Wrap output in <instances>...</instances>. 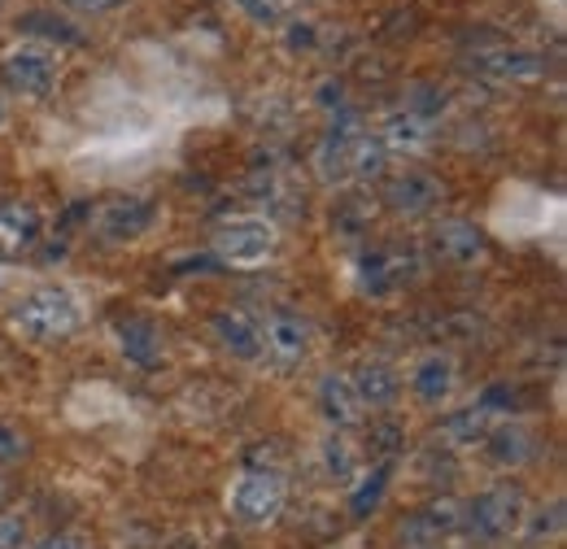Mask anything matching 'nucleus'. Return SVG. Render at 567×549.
<instances>
[{"instance_id":"obj_1","label":"nucleus","mask_w":567,"mask_h":549,"mask_svg":"<svg viewBox=\"0 0 567 549\" xmlns=\"http://www.w3.org/2000/svg\"><path fill=\"white\" fill-rule=\"evenodd\" d=\"M384 162H389V148L380 144V136L362 132L354 123H337L328 132V139L319 144V153H315V170L328 184L375 179V175H384Z\"/></svg>"},{"instance_id":"obj_2","label":"nucleus","mask_w":567,"mask_h":549,"mask_svg":"<svg viewBox=\"0 0 567 549\" xmlns=\"http://www.w3.org/2000/svg\"><path fill=\"white\" fill-rule=\"evenodd\" d=\"M13 323H18V332L31 336V341L58 344V341H71L74 332H79L83 310H79V301H74L66 288L40 283V288H31V292L13 305Z\"/></svg>"},{"instance_id":"obj_3","label":"nucleus","mask_w":567,"mask_h":549,"mask_svg":"<svg viewBox=\"0 0 567 549\" xmlns=\"http://www.w3.org/2000/svg\"><path fill=\"white\" fill-rule=\"evenodd\" d=\"M528 524V497L519 484H494L485 493H476L467 501V524L463 532H472L476 541H502L515 537Z\"/></svg>"},{"instance_id":"obj_4","label":"nucleus","mask_w":567,"mask_h":549,"mask_svg":"<svg viewBox=\"0 0 567 549\" xmlns=\"http://www.w3.org/2000/svg\"><path fill=\"white\" fill-rule=\"evenodd\" d=\"M463 70L485 79V83H502V87H528V83H542L550 74V62L533 49H519V44H476L472 53H463Z\"/></svg>"},{"instance_id":"obj_5","label":"nucleus","mask_w":567,"mask_h":549,"mask_svg":"<svg viewBox=\"0 0 567 549\" xmlns=\"http://www.w3.org/2000/svg\"><path fill=\"white\" fill-rule=\"evenodd\" d=\"M463 524H467V501L454 497V493H441L424 506H415L411 515H402L398 541L406 549H436L445 546L450 537H458Z\"/></svg>"},{"instance_id":"obj_6","label":"nucleus","mask_w":567,"mask_h":549,"mask_svg":"<svg viewBox=\"0 0 567 549\" xmlns=\"http://www.w3.org/2000/svg\"><path fill=\"white\" fill-rule=\"evenodd\" d=\"M284 501H288V480H284L276 467H249L236 488H231V515L245 524V528H267L284 515Z\"/></svg>"},{"instance_id":"obj_7","label":"nucleus","mask_w":567,"mask_h":549,"mask_svg":"<svg viewBox=\"0 0 567 549\" xmlns=\"http://www.w3.org/2000/svg\"><path fill=\"white\" fill-rule=\"evenodd\" d=\"M420 274H424V262L415 245H371L358 253V279H362V292L371 297H389L402 283H415Z\"/></svg>"},{"instance_id":"obj_8","label":"nucleus","mask_w":567,"mask_h":549,"mask_svg":"<svg viewBox=\"0 0 567 549\" xmlns=\"http://www.w3.org/2000/svg\"><path fill=\"white\" fill-rule=\"evenodd\" d=\"M0 83L22 96V101H40L53 92L58 83V53L44 44H18L0 58Z\"/></svg>"},{"instance_id":"obj_9","label":"nucleus","mask_w":567,"mask_h":549,"mask_svg":"<svg viewBox=\"0 0 567 549\" xmlns=\"http://www.w3.org/2000/svg\"><path fill=\"white\" fill-rule=\"evenodd\" d=\"M380 206L398 218H427L445 206V184L427 170H393L380 184Z\"/></svg>"},{"instance_id":"obj_10","label":"nucleus","mask_w":567,"mask_h":549,"mask_svg":"<svg viewBox=\"0 0 567 549\" xmlns=\"http://www.w3.org/2000/svg\"><path fill=\"white\" fill-rule=\"evenodd\" d=\"M210 253L218 262H231V267H258L276 253V227L262 218H236V222L214 231Z\"/></svg>"},{"instance_id":"obj_11","label":"nucleus","mask_w":567,"mask_h":549,"mask_svg":"<svg viewBox=\"0 0 567 549\" xmlns=\"http://www.w3.org/2000/svg\"><path fill=\"white\" fill-rule=\"evenodd\" d=\"M432 253H436L441 262L458 267V271H472V267H481V262L489 258V240H485V231H481L476 222H467V218H441V222L432 227Z\"/></svg>"},{"instance_id":"obj_12","label":"nucleus","mask_w":567,"mask_h":549,"mask_svg":"<svg viewBox=\"0 0 567 549\" xmlns=\"http://www.w3.org/2000/svg\"><path fill=\"white\" fill-rule=\"evenodd\" d=\"M153 218H157V209H153L148 197L123 193V197H110L105 206L96 209V236L105 245H127V240H136L153 227Z\"/></svg>"},{"instance_id":"obj_13","label":"nucleus","mask_w":567,"mask_h":549,"mask_svg":"<svg viewBox=\"0 0 567 549\" xmlns=\"http://www.w3.org/2000/svg\"><path fill=\"white\" fill-rule=\"evenodd\" d=\"M262 353L276 362V366H301L306 353H310V328L301 314L292 310H271L262 323Z\"/></svg>"},{"instance_id":"obj_14","label":"nucleus","mask_w":567,"mask_h":549,"mask_svg":"<svg viewBox=\"0 0 567 549\" xmlns=\"http://www.w3.org/2000/svg\"><path fill=\"white\" fill-rule=\"evenodd\" d=\"M481 445H485V454H489V463H494L497 472H519V467H528V463L537 458V436H533V427L519 423V418L494 423Z\"/></svg>"},{"instance_id":"obj_15","label":"nucleus","mask_w":567,"mask_h":549,"mask_svg":"<svg viewBox=\"0 0 567 549\" xmlns=\"http://www.w3.org/2000/svg\"><path fill=\"white\" fill-rule=\"evenodd\" d=\"M350 384H354V397L362 402V411H389L402 397V375L384 358H362L350 371Z\"/></svg>"},{"instance_id":"obj_16","label":"nucleus","mask_w":567,"mask_h":549,"mask_svg":"<svg viewBox=\"0 0 567 549\" xmlns=\"http://www.w3.org/2000/svg\"><path fill=\"white\" fill-rule=\"evenodd\" d=\"M210 332L214 341L223 344L231 358H240V362H258L262 358V328H258V319L249 310H214Z\"/></svg>"},{"instance_id":"obj_17","label":"nucleus","mask_w":567,"mask_h":549,"mask_svg":"<svg viewBox=\"0 0 567 549\" xmlns=\"http://www.w3.org/2000/svg\"><path fill=\"white\" fill-rule=\"evenodd\" d=\"M454 384H458V362H454V353H445V349H432V353H424V358L411 366V393H415L424 406H441V402L454 393Z\"/></svg>"},{"instance_id":"obj_18","label":"nucleus","mask_w":567,"mask_h":549,"mask_svg":"<svg viewBox=\"0 0 567 549\" xmlns=\"http://www.w3.org/2000/svg\"><path fill=\"white\" fill-rule=\"evenodd\" d=\"M40 209L27 201H4L0 206V262H13L40 245Z\"/></svg>"},{"instance_id":"obj_19","label":"nucleus","mask_w":567,"mask_h":549,"mask_svg":"<svg viewBox=\"0 0 567 549\" xmlns=\"http://www.w3.org/2000/svg\"><path fill=\"white\" fill-rule=\"evenodd\" d=\"M114 336L123 344V358L141 371H157L162 366V332L153 319H141V314H127L114 323Z\"/></svg>"},{"instance_id":"obj_20","label":"nucleus","mask_w":567,"mask_h":549,"mask_svg":"<svg viewBox=\"0 0 567 549\" xmlns=\"http://www.w3.org/2000/svg\"><path fill=\"white\" fill-rule=\"evenodd\" d=\"M319 411L323 418L337 427V432H350L362 423V402L354 397V384H350V375H323V384H319Z\"/></svg>"},{"instance_id":"obj_21","label":"nucleus","mask_w":567,"mask_h":549,"mask_svg":"<svg viewBox=\"0 0 567 549\" xmlns=\"http://www.w3.org/2000/svg\"><path fill=\"white\" fill-rule=\"evenodd\" d=\"M375 136H380V144L389 153H420V148H427L432 127H427V118H420L415 110H398V114L384 118V127Z\"/></svg>"},{"instance_id":"obj_22","label":"nucleus","mask_w":567,"mask_h":549,"mask_svg":"<svg viewBox=\"0 0 567 549\" xmlns=\"http://www.w3.org/2000/svg\"><path fill=\"white\" fill-rule=\"evenodd\" d=\"M497 414H489L485 406H467V411H454L441 423V441L450 449H476L485 441V432L494 427Z\"/></svg>"},{"instance_id":"obj_23","label":"nucleus","mask_w":567,"mask_h":549,"mask_svg":"<svg viewBox=\"0 0 567 549\" xmlns=\"http://www.w3.org/2000/svg\"><path fill=\"white\" fill-rule=\"evenodd\" d=\"M18 31L35 35V40H49V44H79V31L71 22L53 18V13H27V18H18Z\"/></svg>"},{"instance_id":"obj_24","label":"nucleus","mask_w":567,"mask_h":549,"mask_svg":"<svg viewBox=\"0 0 567 549\" xmlns=\"http://www.w3.org/2000/svg\"><path fill=\"white\" fill-rule=\"evenodd\" d=\"M389 480H393V458H389V463H375V472L358 484V493H354V515H358V519L375 515V506L384 501V488H389Z\"/></svg>"},{"instance_id":"obj_25","label":"nucleus","mask_w":567,"mask_h":549,"mask_svg":"<svg viewBox=\"0 0 567 549\" xmlns=\"http://www.w3.org/2000/svg\"><path fill=\"white\" fill-rule=\"evenodd\" d=\"M323 467H328V476L337 484L354 480V467H358V454L350 449V441L337 432V436H328L323 441Z\"/></svg>"},{"instance_id":"obj_26","label":"nucleus","mask_w":567,"mask_h":549,"mask_svg":"<svg viewBox=\"0 0 567 549\" xmlns=\"http://www.w3.org/2000/svg\"><path fill=\"white\" fill-rule=\"evenodd\" d=\"M367 449H371V458L375 463H398V454H402V432H398V423H389V418H375L371 423V432H367Z\"/></svg>"},{"instance_id":"obj_27","label":"nucleus","mask_w":567,"mask_h":549,"mask_svg":"<svg viewBox=\"0 0 567 549\" xmlns=\"http://www.w3.org/2000/svg\"><path fill=\"white\" fill-rule=\"evenodd\" d=\"M236 9L249 22H258V27H276L284 13H288V0H236Z\"/></svg>"},{"instance_id":"obj_28","label":"nucleus","mask_w":567,"mask_h":549,"mask_svg":"<svg viewBox=\"0 0 567 549\" xmlns=\"http://www.w3.org/2000/svg\"><path fill=\"white\" fill-rule=\"evenodd\" d=\"M27 436L18 432V427H9V423H0V472L4 467H18L22 458H27Z\"/></svg>"},{"instance_id":"obj_29","label":"nucleus","mask_w":567,"mask_h":549,"mask_svg":"<svg viewBox=\"0 0 567 549\" xmlns=\"http://www.w3.org/2000/svg\"><path fill=\"white\" fill-rule=\"evenodd\" d=\"M559 532H564V501H550V510L537 515V524L528 528V537L542 541V537H559Z\"/></svg>"},{"instance_id":"obj_30","label":"nucleus","mask_w":567,"mask_h":549,"mask_svg":"<svg viewBox=\"0 0 567 549\" xmlns=\"http://www.w3.org/2000/svg\"><path fill=\"white\" fill-rule=\"evenodd\" d=\"M35 549H92V541L83 532H53V537H44Z\"/></svg>"},{"instance_id":"obj_31","label":"nucleus","mask_w":567,"mask_h":549,"mask_svg":"<svg viewBox=\"0 0 567 549\" xmlns=\"http://www.w3.org/2000/svg\"><path fill=\"white\" fill-rule=\"evenodd\" d=\"M27 541V524L22 519H0V549H22Z\"/></svg>"},{"instance_id":"obj_32","label":"nucleus","mask_w":567,"mask_h":549,"mask_svg":"<svg viewBox=\"0 0 567 549\" xmlns=\"http://www.w3.org/2000/svg\"><path fill=\"white\" fill-rule=\"evenodd\" d=\"M71 9H83V13H110V9H118L123 0H66Z\"/></svg>"},{"instance_id":"obj_33","label":"nucleus","mask_w":567,"mask_h":549,"mask_svg":"<svg viewBox=\"0 0 567 549\" xmlns=\"http://www.w3.org/2000/svg\"><path fill=\"white\" fill-rule=\"evenodd\" d=\"M4 118H9V105H4V96H0V127H4Z\"/></svg>"},{"instance_id":"obj_34","label":"nucleus","mask_w":567,"mask_h":549,"mask_svg":"<svg viewBox=\"0 0 567 549\" xmlns=\"http://www.w3.org/2000/svg\"><path fill=\"white\" fill-rule=\"evenodd\" d=\"M436 549H441V546H436Z\"/></svg>"}]
</instances>
